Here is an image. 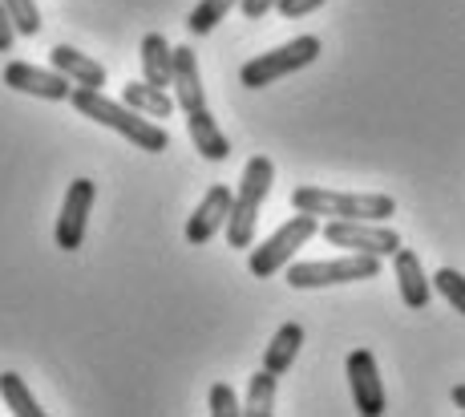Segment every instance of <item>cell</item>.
<instances>
[{"instance_id":"cell-5","label":"cell","mask_w":465,"mask_h":417,"mask_svg":"<svg viewBox=\"0 0 465 417\" xmlns=\"http://www.w3.org/2000/svg\"><path fill=\"white\" fill-rule=\"evenodd\" d=\"M381 276V255L348 252L340 260H308V263H288V283L296 292L312 288H336V283H356V280H377Z\"/></svg>"},{"instance_id":"cell-6","label":"cell","mask_w":465,"mask_h":417,"mask_svg":"<svg viewBox=\"0 0 465 417\" xmlns=\"http://www.w3.org/2000/svg\"><path fill=\"white\" fill-rule=\"evenodd\" d=\"M316 57H320V37H296V41H288V45L252 57L239 69V82H243L247 90H267V85H275L280 77L308 69Z\"/></svg>"},{"instance_id":"cell-11","label":"cell","mask_w":465,"mask_h":417,"mask_svg":"<svg viewBox=\"0 0 465 417\" xmlns=\"http://www.w3.org/2000/svg\"><path fill=\"white\" fill-rule=\"evenodd\" d=\"M231 186H223V183H214L207 186V194H203V203L191 211V219H186V243L191 247H203V243H211L214 235L227 227V215H231Z\"/></svg>"},{"instance_id":"cell-20","label":"cell","mask_w":465,"mask_h":417,"mask_svg":"<svg viewBox=\"0 0 465 417\" xmlns=\"http://www.w3.org/2000/svg\"><path fill=\"white\" fill-rule=\"evenodd\" d=\"M0 397L16 417H45L41 402L29 393V385L21 381V372H0Z\"/></svg>"},{"instance_id":"cell-2","label":"cell","mask_w":465,"mask_h":417,"mask_svg":"<svg viewBox=\"0 0 465 417\" xmlns=\"http://www.w3.org/2000/svg\"><path fill=\"white\" fill-rule=\"evenodd\" d=\"M272 183H275V163L267 154H255L247 158L243 174H239V186L231 194V215H227V243L247 252L255 239V223H259V211H263V199L272 194Z\"/></svg>"},{"instance_id":"cell-18","label":"cell","mask_w":465,"mask_h":417,"mask_svg":"<svg viewBox=\"0 0 465 417\" xmlns=\"http://www.w3.org/2000/svg\"><path fill=\"white\" fill-rule=\"evenodd\" d=\"M122 102H126L130 110L146 114V118H170V114L178 110L174 94L158 90V85H150V82H126L122 85Z\"/></svg>"},{"instance_id":"cell-15","label":"cell","mask_w":465,"mask_h":417,"mask_svg":"<svg viewBox=\"0 0 465 417\" xmlns=\"http://www.w3.org/2000/svg\"><path fill=\"white\" fill-rule=\"evenodd\" d=\"M186 118V134H191L194 142V150H199L207 163H223V158L231 154V142L227 134L219 130V122H214V114L203 105V110H191V114H183Z\"/></svg>"},{"instance_id":"cell-19","label":"cell","mask_w":465,"mask_h":417,"mask_svg":"<svg viewBox=\"0 0 465 417\" xmlns=\"http://www.w3.org/2000/svg\"><path fill=\"white\" fill-rule=\"evenodd\" d=\"M275 372L259 369L252 372V381H247V402H243V413L247 417H272L275 413Z\"/></svg>"},{"instance_id":"cell-24","label":"cell","mask_w":465,"mask_h":417,"mask_svg":"<svg viewBox=\"0 0 465 417\" xmlns=\"http://www.w3.org/2000/svg\"><path fill=\"white\" fill-rule=\"evenodd\" d=\"M207 410H211V417H239L243 413V402H239V393L231 385H211Z\"/></svg>"},{"instance_id":"cell-28","label":"cell","mask_w":465,"mask_h":417,"mask_svg":"<svg viewBox=\"0 0 465 417\" xmlns=\"http://www.w3.org/2000/svg\"><path fill=\"white\" fill-rule=\"evenodd\" d=\"M450 397H453V405H458V410L465 413V385H453V393H450Z\"/></svg>"},{"instance_id":"cell-1","label":"cell","mask_w":465,"mask_h":417,"mask_svg":"<svg viewBox=\"0 0 465 417\" xmlns=\"http://www.w3.org/2000/svg\"><path fill=\"white\" fill-rule=\"evenodd\" d=\"M69 102H74V110L82 114V118L97 122V126L105 130H118L126 142H134L138 150H146V154H163L170 146V134L158 122H150L146 114L130 110L126 102H114V97H105L102 90H85V85H74V94H69Z\"/></svg>"},{"instance_id":"cell-16","label":"cell","mask_w":465,"mask_h":417,"mask_svg":"<svg viewBox=\"0 0 465 417\" xmlns=\"http://www.w3.org/2000/svg\"><path fill=\"white\" fill-rule=\"evenodd\" d=\"M138 61H142V82L158 85V90H170V77H174V49H170V41L163 33H146V37H142Z\"/></svg>"},{"instance_id":"cell-21","label":"cell","mask_w":465,"mask_h":417,"mask_svg":"<svg viewBox=\"0 0 465 417\" xmlns=\"http://www.w3.org/2000/svg\"><path fill=\"white\" fill-rule=\"evenodd\" d=\"M235 5H243V0H199V5L191 8V16H186V29H191L194 37H207Z\"/></svg>"},{"instance_id":"cell-4","label":"cell","mask_w":465,"mask_h":417,"mask_svg":"<svg viewBox=\"0 0 465 417\" xmlns=\"http://www.w3.org/2000/svg\"><path fill=\"white\" fill-rule=\"evenodd\" d=\"M316 235H320V215L296 211V215H292L288 223L280 227V232L267 235L259 247H252V255H247V268H252V276H255V280H272V276H280V268H288V263L296 260L300 247H308Z\"/></svg>"},{"instance_id":"cell-14","label":"cell","mask_w":465,"mask_h":417,"mask_svg":"<svg viewBox=\"0 0 465 417\" xmlns=\"http://www.w3.org/2000/svg\"><path fill=\"white\" fill-rule=\"evenodd\" d=\"M49 61H53V69L65 74L74 85H85V90H102L105 85V65L94 57H85V53L74 49V45H53Z\"/></svg>"},{"instance_id":"cell-9","label":"cell","mask_w":465,"mask_h":417,"mask_svg":"<svg viewBox=\"0 0 465 417\" xmlns=\"http://www.w3.org/2000/svg\"><path fill=\"white\" fill-rule=\"evenodd\" d=\"M5 85L16 94H29V97H41V102H69L74 94V82L57 69H41V65H29V61H8L5 65Z\"/></svg>"},{"instance_id":"cell-22","label":"cell","mask_w":465,"mask_h":417,"mask_svg":"<svg viewBox=\"0 0 465 417\" xmlns=\"http://www.w3.org/2000/svg\"><path fill=\"white\" fill-rule=\"evenodd\" d=\"M433 288L441 292V300L453 308V313L465 316V276L458 268H437L433 272Z\"/></svg>"},{"instance_id":"cell-26","label":"cell","mask_w":465,"mask_h":417,"mask_svg":"<svg viewBox=\"0 0 465 417\" xmlns=\"http://www.w3.org/2000/svg\"><path fill=\"white\" fill-rule=\"evenodd\" d=\"M16 21H13V13H8L5 5H0V53H13V45H16Z\"/></svg>"},{"instance_id":"cell-23","label":"cell","mask_w":465,"mask_h":417,"mask_svg":"<svg viewBox=\"0 0 465 417\" xmlns=\"http://www.w3.org/2000/svg\"><path fill=\"white\" fill-rule=\"evenodd\" d=\"M0 5L13 13L16 21V33L21 37H37L41 33V13H37V0H0Z\"/></svg>"},{"instance_id":"cell-27","label":"cell","mask_w":465,"mask_h":417,"mask_svg":"<svg viewBox=\"0 0 465 417\" xmlns=\"http://www.w3.org/2000/svg\"><path fill=\"white\" fill-rule=\"evenodd\" d=\"M275 8V0H243V13H247V21H263L267 13Z\"/></svg>"},{"instance_id":"cell-25","label":"cell","mask_w":465,"mask_h":417,"mask_svg":"<svg viewBox=\"0 0 465 417\" xmlns=\"http://www.w3.org/2000/svg\"><path fill=\"white\" fill-rule=\"evenodd\" d=\"M320 5H324V0H275V13H280L283 21H300V16L316 13Z\"/></svg>"},{"instance_id":"cell-8","label":"cell","mask_w":465,"mask_h":417,"mask_svg":"<svg viewBox=\"0 0 465 417\" xmlns=\"http://www.w3.org/2000/svg\"><path fill=\"white\" fill-rule=\"evenodd\" d=\"M94 199H97V186L94 179H74L61 199V215H57V227H53V239H57L61 252H77L85 243V227H89V211H94Z\"/></svg>"},{"instance_id":"cell-13","label":"cell","mask_w":465,"mask_h":417,"mask_svg":"<svg viewBox=\"0 0 465 417\" xmlns=\"http://www.w3.org/2000/svg\"><path fill=\"white\" fill-rule=\"evenodd\" d=\"M392 268H397V292H401V300H405L413 313H421V308L429 304V296H433V280H425L421 255H417L413 247L401 243L397 252H392Z\"/></svg>"},{"instance_id":"cell-7","label":"cell","mask_w":465,"mask_h":417,"mask_svg":"<svg viewBox=\"0 0 465 417\" xmlns=\"http://www.w3.org/2000/svg\"><path fill=\"white\" fill-rule=\"evenodd\" d=\"M320 235H324L332 247L381 255V260H392V252L401 247V235L384 223H372V219H328V223L320 227Z\"/></svg>"},{"instance_id":"cell-3","label":"cell","mask_w":465,"mask_h":417,"mask_svg":"<svg viewBox=\"0 0 465 417\" xmlns=\"http://www.w3.org/2000/svg\"><path fill=\"white\" fill-rule=\"evenodd\" d=\"M292 207L308 211V215H328V219H384L397 215V199L392 194H348V191H332V186H296L292 191Z\"/></svg>"},{"instance_id":"cell-12","label":"cell","mask_w":465,"mask_h":417,"mask_svg":"<svg viewBox=\"0 0 465 417\" xmlns=\"http://www.w3.org/2000/svg\"><path fill=\"white\" fill-rule=\"evenodd\" d=\"M170 90H174V105L183 114L203 110V105H207V85H203L199 57H194L191 45L174 49V77H170Z\"/></svg>"},{"instance_id":"cell-17","label":"cell","mask_w":465,"mask_h":417,"mask_svg":"<svg viewBox=\"0 0 465 417\" xmlns=\"http://www.w3.org/2000/svg\"><path fill=\"white\" fill-rule=\"evenodd\" d=\"M300 349H303V324H283L280 333L272 336V344L263 349V369L275 372V377H283V372L296 365Z\"/></svg>"},{"instance_id":"cell-10","label":"cell","mask_w":465,"mask_h":417,"mask_svg":"<svg viewBox=\"0 0 465 417\" xmlns=\"http://www.w3.org/2000/svg\"><path fill=\"white\" fill-rule=\"evenodd\" d=\"M348 389H352V405L364 417H381L384 413V385H381V369L377 357L369 349H356L348 357Z\"/></svg>"}]
</instances>
